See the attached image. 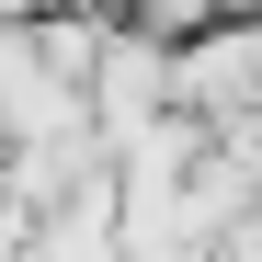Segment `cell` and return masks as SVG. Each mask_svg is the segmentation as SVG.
I'll use <instances>...</instances> for the list:
<instances>
[{
	"label": "cell",
	"instance_id": "6da1fadb",
	"mask_svg": "<svg viewBox=\"0 0 262 262\" xmlns=\"http://www.w3.org/2000/svg\"><path fill=\"white\" fill-rule=\"evenodd\" d=\"M137 12H148L160 34H194V23H216V12H239V0H137Z\"/></svg>",
	"mask_w": 262,
	"mask_h": 262
},
{
	"label": "cell",
	"instance_id": "7a4b0ae2",
	"mask_svg": "<svg viewBox=\"0 0 262 262\" xmlns=\"http://www.w3.org/2000/svg\"><path fill=\"white\" fill-rule=\"evenodd\" d=\"M23 251H34V205L0 183V262H23Z\"/></svg>",
	"mask_w": 262,
	"mask_h": 262
},
{
	"label": "cell",
	"instance_id": "3957f363",
	"mask_svg": "<svg viewBox=\"0 0 262 262\" xmlns=\"http://www.w3.org/2000/svg\"><path fill=\"white\" fill-rule=\"evenodd\" d=\"M46 12H114V0H46Z\"/></svg>",
	"mask_w": 262,
	"mask_h": 262
}]
</instances>
